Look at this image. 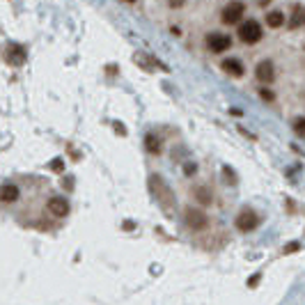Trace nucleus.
Returning <instances> with one entry per match:
<instances>
[{
	"label": "nucleus",
	"instance_id": "obj_1",
	"mask_svg": "<svg viewBox=\"0 0 305 305\" xmlns=\"http://www.w3.org/2000/svg\"><path fill=\"white\" fill-rule=\"evenodd\" d=\"M149 186H151V193H154V197L159 200V205L163 207L165 211H172L175 209V195H172V190L165 186V181L161 179L159 175H154L149 179Z\"/></svg>",
	"mask_w": 305,
	"mask_h": 305
},
{
	"label": "nucleus",
	"instance_id": "obj_2",
	"mask_svg": "<svg viewBox=\"0 0 305 305\" xmlns=\"http://www.w3.org/2000/svg\"><path fill=\"white\" fill-rule=\"evenodd\" d=\"M262 25L257 21H245V23L239 25V39L245 41V44H257L262 39Z\"/></svg>",
	"mask_w": 305,
	"mask_h": 305
},
{
	"label": "nucleus",
	"instance_id": "obj_3",
	"mask_svg": "<svg viewBox=\"0 0 305 305\" xmlns=\"http://www.w3.org/2000/svg\"><path fill=\"white\" fill-rule=\"evenodd\" d=\"M245 14V5L241 3V0H232V3H227V7L223 10V23H227V25H232V23H239L241 21V16Z\"/></svg>",
	"mask_w": 305,
	"mask_h": 305
},
{
	"label": "nucleus",
	"instance_id": "obj_4",
	"mask_svg": "<svg viewBox=\"0 0 305 305\" xmlns=\"http://www.w3.org/2000/svg\"><path fill=\"white\" fill-rule=\"evenodd\" d=\"M260 216L255 214L252 209H243L239 216H236V230L241 232H252L257 225H260Z\"/></svg>",
	"mask_w": 305,
	"mask_h": 305
},
{
	"label": "nucleus",
	"instance_id": "obj_5",
	"mask_svg": "<svg viewBox=\"0 0 305 305\" xmlns=\"http://www.w3.org/2000/svg\"><path fill=\"white\" fill-rule=\"evenodd\" d=\"M207 46H209L211 53H225L232 46V39L227 35H220V32H214V35L207 37Z\"/></svg>",
	"mask_w": 305,
	"mask_h": 305
},
{
	"label": "nucleus",
	"instance_id": "obj_6",
	"mask_svg": "<svg viewBox=\"0 0 305 305\" xmlns=\"http://www.w3.org/2000/svg\"><path fill=\"white\" fill-rule=\"evenodd\" d=\"M186 223L193 230H205L207 227V216L200 209H186Z\"/></svg>",
	"mask_w": 305,
	"mask_h": 305
},
{
	"label": "nucleus",
	"instance_id": "obj_7",
	"mask_svg": "<svg viewBox=\"0 0 305 305\" xmlns=\"http://www.w3.org/2000/svg\"><path fill=\"white\" fill-rule=\"evenodd\" d=\"M48 211L50 216H58V218H65L69 214V202L65 197H50L48 200Z\"/></svg>",
	"mask_w": 305,
	"mask_h": 305
},
{
	"label": "nucleus",
	"instance_id": "obj_8",
	"mask_svg": "<svg viewBox=\"0 0 305 305\" xmlns=\"http://www.w3.org/2000/svg\"><path fill=\"white\" fill-rule=\"evenodd\" d=\"M255 76L262 80V83H271L275 78V71H273V62L271 60H262L255 69Z\"/></svg>",
	"mask_w": 305,
	"mask_h": 305
},
{
	"label": "nucleus",
	"instance_id": "obj_9",
	"mask_svg": "<svg viewBox=\"0 0 305 305\" xmlns=\"http://www.w3.org/2000/svg\"><path fill=\"white\" fill-rule=\"evenodd\" d=\"M5 55H7V62L14 65V67H19V65H23V62H25V48H23V46L12 44L10 48H7Z\"/></svg>",
	"mask_w": 305,
	"mask_h": 305
},
{
	"label": "nucleus",
	"instance_id": "obj_10",
	"mask_svg": "<svg viewBox=\"0 0 305 305\" xmlns=\"http://www.w3.org/2000/svg\"><path fill=\"white\" fill-rule=\"evenodd\" d=\"M223 71L230 76H234V78H241L243 76V65H241V60H236V58H227V60H223Z\"/></svg>",
	"mask_w": 305,
	"mask_h": 305
},
{
	"label": "nucleus",
	"instance_id": "obj_11",
	"mask_svg": "<svg viewBox=\"0 0 305 305\" xmlns=\"http://www.w3.org/2000/svg\"><path fill=\"white\" fill-rule=\"evenodd\" d=\"M19 188L16 186H12V184H5V186H0V200L3 202H14V200H19Z\"/></svg>",
	"mask_w": 305,
	"mask_h": 305
},
{
	"label": "nucleus",
	"instance_id": "obj_12",
	"mask_svg": "<svg viewBox=\"0 0 305 305\" xmlns=\"http://www.w3.org/2000/svg\"><path fill=\"white\" fill-rule=\"evenodd\" d=\"M138 65H142L145 69H151V67H159V69H163V71H168V67L165 65H161L159 60H154V58H149V55H145V53H140V55H135L133 58Z\"/></svg>",
	"mask_w": 305,
	"mask_h": 305
},
{
	"label": "nucleus",
	"instance_id": "obj_13",
	"mask_svg": "<svg viewBox=\"0 0 305 305\" xmlns=\"http://www.w3.org/2000/svg\"><path fill=\"white\" fill-rule=\"evenodd\" d=\"M266 23H269V28H280V25L285 23V14L278 10L269 12V14H266Z\"/></svg>",
	"mask_w": 305,
	"mask_h": 305
},
{
	"label": "nucleus",
	"instance_id": "obj_14",
	"mask_svg": "<svg viewBox=\"0 0 305 305\" xmlns=\"http://www.w3.org/2000/svg\"><path fill=\"white\" fill-rule=\"evenodd\" d=\"M298 25H305V7H296L289 21V28H298Z\"/></svg>",
	"mask_w": 305,
	"mask_h": 305
},
{
	"label": "nucleus",
	"instance_id": "obj_15",
	"mask_svg": "<svg viewBox=\"0 0 305 305\" xmlns=\"http://www.w3.org/2000/svg\"><path fill=\"white\" fill-rule=\"evenodd\" d=\"M145 145H147V149L154 151V154H159V151H161V142H159V138H156V135H147Z\"/></svg>",
	"mask_w": 305,
	"mask_h": 305
},
{
	"label": "nucleus",
	"instance_id": "obj_16",
	"mask_svg": "<svg viewBox=\"0 0 305 305\" xmlns=\"http://www.w3.org/2000/svg\"><path fill=\"white\" fill-rule=\"evenodd\" d=\"M195 195H197V200H200L202 205H209V202H211V193L207 188H197Z\"/></svg>",
	"mask_w": 305,
	"mask_h": 305
},
{
	"label": "nucleus",
	"instance_id": "obj_17",
	"mask_svg": "<svg viewBox=\"0 0 305 305\" xmlns=\"http://www.w3.org/2000/svg\"><path fill=\"white\" fill-rule=\"evenodd\" d=\"M296 250H300L298 241H294V243H287L285 248H282V255H291V252H296Z\"/></svg>",
	"mask_w": 305,
	"mask_h": 305
},
{
	"label": "nucleus",
	"instance_id": "obj_18",
	"mask_svg": "<svg viewBox=\"0 0 305 305\" xmlns=\"http://www.w3.org/2000/svg\"><path fill=\"white\" fill-rule=\"evenodd\" d=\"M294 129H296V133H298L300 138H305V117H300V120L294 122Z\"/></svg>",
	"mask_w": 305,
	"mask_h": 305
},
{
	"label": "nucleus",
	"instance_id": "obj_19",
	"mask_svg": "<svg viewBox=\"0 0 305 305\" xmlns=\"http://www.w3.org/2000/svg\"><path fill=\"white\" fill-rule=\"evenodd\" d=\"M223 177H225V181H227V184H232V186L236 184V177H234V172H232L230 168H223Z\"/></svg>",
	"mask_w": 305,
	"mask_h": 305
},
{
	"label": "nucleus",
	"instance_id": "obj_20",
	"mask_svg": "<svg viewBox=\"0 0 305 305\" xmlns=\"http://www.w3.org/2000/svg\"><path fill=\"white\" fill-rule=\"evenodd\" d=\"M260 94H262V99H266V101H273V92H269V90H262Z\"/></svg>",
	"mask_w": 305,
	"mask_h": 305
},
{
	"label": "nucleus",
	"instance_id": "obj_21",
	"mask_svg": "<svg viewBox=\"0 0 305 305\" xmlns=\"http://www.w3.org/2000/svg\"><path fill=\"white\" fill-rule=\"evenodd\" d=\"M260 278H262L260 273H257V275H252V278H250V282H248V285H250V287H257V282H260Z\"/></svg>",
	"mask_w": 305,
	"mask_h": 305
},
{
	"label": "nucleus",
	"instance_id": "obj_22",
	"mask_svg": "<svg viewBox=\"0 0 305 305\" xmlns=\"http://www.w3.org/2000/svg\"><path fill=\"white\" fill-rule=\"evenodd\" d=\"M170 5L172 7H179V5H184V0H170Z\"/></svg>",
	"mask_w": 305,
	"mask_h": 305
},
{
	"label": "nucleus",
	"instance_id": "obj_23",
	"mask_svg": "<svg viewBox=\"0 0 305 305\" xmlns=\"http://www.w3.org/2000/svg\"><path fill=\"white\" fill-rule=\"evenodd\" d=\"M124 3H135V0H124Z\"/></svg>",
	"mask_w": 305,
	"mask_h": 305
}]
</instances>
